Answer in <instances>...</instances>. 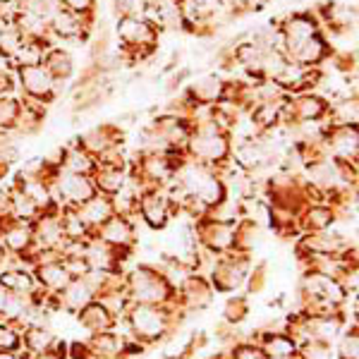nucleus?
Here are the masks:
<instances>
[{
  "label": "nucleus",
  "instance_id": "nucleus-30",
  "mask_svg": "<svg viewBox=\"0 0 359 359\" xmlns=\"http://www.w3.org/2000/svg\"><path fill=\"white\" fill-rule=\"evenodd\" d=\"M8 290L5 287H0V316H3V309H5V302H8Z\"/></svg>",
  "mask_w": 359,
  "mask_h": 359
},
{
  "label": "nucleus",
  "instance_id": "nucleus-15",
  "mask_svg": "<svg viewBox=\"0 0 359 359\" xmlns=\"http://www.w3.org/2000/svg\"><path fill=\"white\" fill-rule=\"evenodd\" d=\"M91 180H94V184H96V192L106 194V196H115L127 184L123 168H111V165H101Z\"/></svg>",
  "mask_w": 359,
  "mask_h": 359
},
{
  "label": "nucleus",
  "instance_id": "nucleus-22",
  "mask_svg": "<svg viewBox=\"0 0 359 359\" xmlns=\"http://www.w3.org/2000/svg\"><path fill=\"white\" fill-rule=\"evenodd\" d=\"M297 359H333V347L321 340H306L297 347Z\"/></svg>",
  "mask_w": 359,
  "mask_h": 359
},
{
  "label": "nucleus",
  "instance_id": "nucleus-27",
  "mask_svg": "<svg viewBox=\"0 0 359 359\" xmlns=\"http://www.w3.org/2000/svg\"><path fill=\"white\" fill-rule=\"evenodd\" d=\"M17 113H20V108L15 106V101H0V125L3 123H13V120L17 118Z\"/></svg>",
  "mask_w": 359,
  "mask_h": 359
},
{
  "label": "nucleus",
  "instance_id": "nucleus-10",
  "mask_svg": "<svg viewBox=\"0 0 359 359\" xmlns=\"http://www.w3.org/2000/svg\"><path fill=\"white\" fill-rule=\"evenodd\" d=\"M74 213H77L79 221L86 225V230H89V233L94 235L96 230L108 221V218L115 216L113 196H106V194L91 196V199L86 201V204H82L79 208H74Z\"/></svg>",
  "mask_w": 359,
  "mask_h": 359
},
{
  "label": "nucleus",
  "instance_id": "nucleus-4",
  "mask_svg": "<svg viewBox=\"0 0 359 359\" xmlns=\"http://www.w3.org/2000/svg\"><path fill=\"white\" fill-rule=\"evenodd\" d=\"M177 208L168 199V194L161 187H151L147 192L139 194V204H137V218L147 225L149 230L156 233H163L168 225L172 223Z\"/></svg>",
  "mask_w": 359,
  "mask_h": 359
},
{
  "label": "nucleus",
  "instance_id": "nucleus-31",
  "mask_svg": "<svg viewBox=\"0 0 359 359\" xmlns=\"http://www.w3.org/2000/svg\"><path fill=\"white\" fill-rule=\"evenodd\" d=\"M0 359H20L17 357V350L10 352V350H0Z\"/></svg>",
  "mask_w": 359,
  "mask_h": 359
},
{
  "label": "nucleus",
  "instance_id": "nucleus-25",
  "mask_svg": "<svg viewBox=\"0 0 359 359\" xmlns=\"http://www.w3.org/2000/svg\"><path fill=\"white\" fill-rule=\"evenodd\" d=\"M48 69L57 77H67L69 72H72V62H69V55L67 53H60V50H55V53H50L48 57Z\"/></svg>",
  "mask_w": 359,
  "mask_h": 359
},
{
  "label": "nucleus",
  "instance_id": "nucleus-13",
  "mask_svg": "<svg viewBox=\"0 0 359 359\" xmlns=\"http://www.w3.org/2000/svg\"><path fill=\"white\" fill-rule=\"evenodd\" d=\"M77 321H79V326H82L89 335L103 333V331H113V328L118 326V318H115L111 311L106 309V304L98 302V299L89 302L82 311H79Z\"/></svg>",
  "mask_w": 359,
  "mask_h": 359
},
{
  "label": "nucleus",
  "instance_id": "nucleus-14",
  "mask_svg": "<svg viewBox=\"0 0 359 359\" xmlns=\"http://www.w3.org/2000/svg\"><path fill=\"white\" fill-rule=\"evenodd\" d=\"M55 340H57V335L50 326H25V331H22V347H25L32 357L50 352Z\"/></svg>",
  "mask_w": 359,
  "mask_h": 359
},
{
  "label": "nucleus",
  "instance_id": "nucleus-24",
  "mask_svg": "<svg viewBox=\"0 0 359 359\" xmlns=\"http://www.w3.org/2000/svg\"><path fill=\"white\" fill-rule=\"evenodd\" d=\"M218 94H221V82L216 77H204L194 84V96L201 101H216Z\"/></svg>",
  "mask_w": 359,
  "mask_h": 359
},
{
  "label": "nucleus",
  "instance_id": "nucleus-12",
  "mask_svg": "<svg viewBox=\"0 0 359 359\" xmlns=\"http://www.w3.org/2000/svg\"><path fill=\"white\" fill-rule=\"evenodd\" d=\"M189 149H192V154L196 156V161H199L201 165L221 163L225 156H228V142H225L223 137H218L216 130L201 132V135L189 144Z\"/></svg>",
  "mask_w": 359,
  "mask_h": 359
},
{
  "label": "nucleus",
  "instance_id": "nucleus-3",
  "mask_svg": "<svg viewBox=\"0 0 359 359\" xmlns=\"http://www.w3.org/2000/svg\"><path fill=\"white\" fill-rule=\"evenodd\" d=\"M252 271V262L249 254L240 252H228L213 259V264L208 266V283H211L213 292H237L247 283V276Z\"/></svg>",
  "mask_w": 359,
  "mask_h": 359
},
{
  "label": "nucleus",
  "instance_id": "nucleus-5",
  "mask_svg": "<svg viewBox=\"0 0 359 359\" xmlns=\"http://www.w3.org/2000/svg\"><path fill=\"white\" fill-rule=\"evenodd\" d=\"M137 218H127V216H111L101 228L96 230L91 237H98L101 242H106L108 247L118 249L130 257L135 252V245H137Z\"/></svg>",
  "mask_w": 359,
  "mask_h": 359
},
{
  "label": "nucleus",
  "instance_id": "nucleus-28",
  "mask_svg": "<svg viewBox=\"0 0 359 359\" xmlns=\"http://www.w3.org/2000/svg\"><path fill=\"white\" fill-rule=\"evenodd\" d=\"M65 3H67V8L77 10V13H82V10H86L91 5V0H65Z\"/></svg>",
  "mask_w": 359,
  "mask_h": 359
},
{
  "label": "nucleus",
  "instance_id": "nucleus-11",
  "mask_svg": "<svg viewBox=\"0 0 359 359\" xmlns=\"http://www.w3.org/2000/svg\"><path fill=\"white\" fill-rule=\"evenodd\" d=\"M338 223L331 204H306L297 216L299 233H326Z\"/></svg>",
  "mask_w": 359,
  "mask_h": 359
},
{
  "label": "nucleus",
  "instance_id": "nucleus-16",
  "mask_svg": "<svg viewBox=\"0 0 359 359\" xmlns=\"http://www.w3.org/2000/svg\"><path fill=\"white\" fill-rule=\"evenodd\" d=\"M22 82H25L27 91L34 96H43L50 91V74L48 69L39 67V65H29L22 69Z\"/></svg>",
  "mask_w": 359,
  "mask_h": 359
},
{
  "label": "nucleus",
  "instance_id": "nucleus-9",
  "mask_svg": "<svg viewBox=\"0 0 359 359\" xmlns=\"http://www.w3.org/2000/svg\"><path fill=\"white\" fill-rule=\"evenodd\" d=\"M96 299V292L84 278H72L60 292H57V302H60V311L69 316H77L89 302Z\"/></svg>",
  "mask_w": 359,
  "mask_h": 359
},
{
  "label": "nucleus",
  "instance_id": "nucleus-20",
  "mask_svg": "<svg viewBox=\"0 0 359 359\" xmlns=\"http://www.w3.org/2000/svg\"><path fill=\"white\" fill-rule=\"evenodd\" d=\"M338 350L335 357L338 359H359V335H357V323H352L350 328H345L338 335Z\"/></svg>",
  "mask_w": 359,
  "mask_h": 359
},
{
  "label": "nucleus",
  "instance_id": "nucleus-26",
  "mask_svg": "<svg viewBox=\"0 0 359 359\" xmlns=\"http://www.w3.org/2000/svg\"><path fill=\"white\" fill-rule=\"evenodd\" d=\"M294 108H297L299 118H304V120L318 118V115L323 113V103L318 101V98H302Z\"/></svg>",
  "mask_w": 359,
  "mask_h": 359
},
{
  "label": "nucleus",
  "instance_id": "nucleus-1",
  "mask_svg": "<svg viewBox=\"0 0 359 359\" xmlns=\"http://www.w3.org/2000/svg\"><path fill=\"white\" fill-rule=\"evenodd\" d=\"M125 323V338H132L144 347L163 343L170 333L177 331V326L184 321V314L177 309V304H130L125 316L120 318Z\"/></svg>",
  "mask_w": 359,
  "mask_h": 359
},
{
  "label": "nucleus",
  "instance_id": "nucleus-32",
  "mask_svg": "<svg viewBox=\"0 0 359 359\" xmlns=\"http://www.w3.org/2000/svg\"><path fill=\"white\" fill-rule=\"evenodd\" d=\"M211 359H230L228 355H225V352H223V355H216V357H211Z\"/></svg>",
  "mask_w": 359,
  "mask_h": 359
},
{
  "label": "nucleus",
  "instance_id": "nucleus-29",
  "mask_svg": "<svg viewBox=\"0 0 359 359\" xmlns=\"http://www.w3.org/2000/svg\"><path fill=\"white\" fill-rule=\"evenodd\" d=\"M118 3V10H123L125 15H132V10H135V0H115Z\"/></svg>",
  "mask_w": 359,
  "mask_h": 359
},
{
  "label": "nucleus",
  "instance_id": "nucleus-21",
  "mask_svg": "<svg viewBox=\"0 0 359 359\" xmlns=\"http://www.w3.org/2000/svg\"><path fill=\"white\" fill-rule=\"evenodd\" d=\"M225 355L230 359H269L254 340H237V343L230 345V350Z\"/></svg>",
  "mask_w": 359,
  "mask_h": 359
},
{
  "label": "nucleus",
  "instance_id": "nucleus-23",
  "mask_svg": "<svg viewBox=\"0 0 359 359\" xmlns=\"http://www.w3.org/2000/svg\"><path fill=\"white\" fill-rule=\"evenodd\" d=\"M55 32L62 34V36H77L79 34V22L69 10H62V13H55Z\"/></svg>",
  "mask_w": 359,
  "mask_h": 359
},
{
  "label": "nucleus",
  "instance_id": "nucleus-2",
  "mask_svg": "<svg viewBox=\"0 0 359 359\" xmlns=\"http://www.w3.org/2000/svg\"><path fill=\"white\" fill-rule=\"evenodd\" d=\"M125 292L135 304H175V290L168 285L158 266L151 262H142L125 273Z\"/></svg>",
  "mask_w": 359,
  "mask_h": 359
},
{
  "label": "nucleus",
  "instance_id": "nucleus-18",
  "mask_svg": "<svg viewBox=\"0 0 359 359\" xmlns=\"http://www.w3.org/2000/svg\"><path fill=\"white\" fill-rule=\"evenodd\" d=\"M22 331H25V323L0 318V350H10V352L20 350L22 347Z\"/></svg>",
  "mask_w": 359,
  "mask_h": 359
},
{
  "label": "nucleus",
  "instance_id": "nucleus-8",
  "mask_svg": "<svg viewBox=\"0 0 359 359\" xmlns=\"http://www.w3.org/2000/svg\"><path fill=\"white\" fill-rule=\"evenodd\" d=\"M0 242L5 247V254L10 257H27L34 262V237H32V223L22 221H5L0 225Z\"/></svg>",
  "mask_w": 359,
  "mask_h": 359
},
{
  "label": "nucleus",
  "instance_id": "nucleus-7",
  "mask_svg": "<svg viewBox=\"0 0 359 359\" xmlns=\"http://www.w3.org/2000/svg\"><path fill=\"white\" fill-rule=\"evenodd\" d=\"M32 273H34L36 285L50 294H57L69 280H72V276L67 273V269L62 266L57 254H43V257H39V262L34 264Z\"/></svg>",
  "mask_w": 359,
  "mask_h": 359
},
{
  "label": "nucleus",
  "instance_id": "nucleus-17",
  "mask_svg": "<svg viewBox=\"0 0 359 359\" xmlns=\"http://www.w3.org/2000/svg\"><path fill=\"white\" fill-rule=\"evenodd\" d=\"M314 22L309 20V17H294L290 25L285 27V39H287V46H290V50L297 48L299 43H304L306 39L314 36Z\"/></svg>",
  "mask_w": 359,
  "mask_h": 359
},
{
  "label": "nucleus",
  "instance_id": "nucleus-19",
  "mask_svg": "<svg viewBox=\"0 0 359 359\" xmlns=\"http://www.w3.org/2000/svg\"><path fill=\"white\" fill-rule=\"evenodd\" d=\"M247 316H249V297H245V294H235V297H230L228 302H225V306H223L225 323L237 326V323H242Z\"/></svg>",
  "mask_w": 359,
  "mask_h": 359
},
{
  "label": "nucleus",
  "instance_id": "nucleus-6",
  "mask_svg": "<svg viewBox=\"0 0 359 359\" xmlns=\"http://www.w3.org/2000/svg\"><path fill=\"white\" fill-rule=\"evenodd\" d=\"M213 287L204 273H192L182 283V287L175 294V304L184 316L204 311L208 304L213 302Z\"/></svg>",
  "mask_w": 359,
  "mask_h": 359
}]
</instances>
